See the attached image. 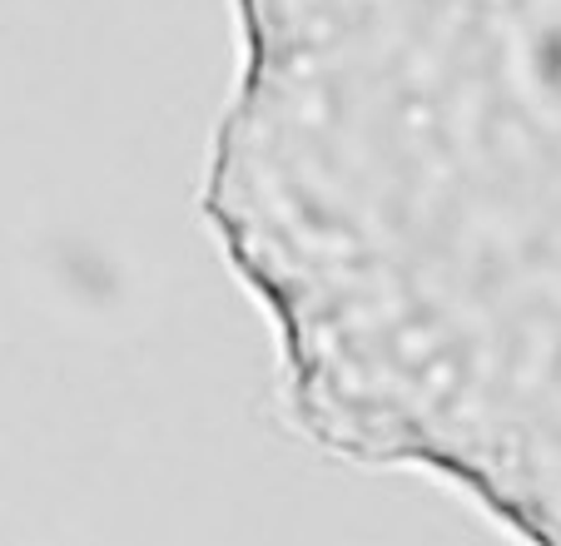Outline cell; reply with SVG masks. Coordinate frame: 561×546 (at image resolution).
Listing matches in <instances>:
<instances>
[{"instance_id": "1", "label": "cell", "mask_w": 561, "mask_h": 546, "mask_svg": "<svg viewBox=\"0 0 561 546\" xmlns=\"http://www.w3.org/2000/svg\"><path fill=\"white\" fill-rule=\"evenodd\" d=\"M204 219L318 447L561 546V0H233Z\"/></svg>"}]
</instances>
